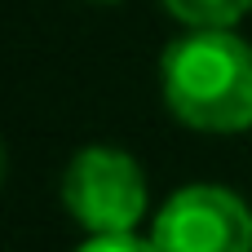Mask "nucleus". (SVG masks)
Returning <instances> with one entry per match:
<instances>
[{
    "mask_svg": "<svg viewBox=\"0 0 252 252\" xmlns=\"http://www.w3.org/2000/svg\"><path fill=\"white\" fill-rule=\"evenodd\" d=\"M159 97L195 133L252 128V44L235 27H186L159 53Z\"/></svg>",
    "mask_w": 252,
    "mask_h": 252,
    "instance_id": "1",
    "label": "nucleus"
},
{
    "mask_svg": "<svg viewBox=\"0 0 252 252\" xmlns=\"http://www.w3.org/2000/svg\"><path fill=\"white\" fill-rule=\"evenodd\" d=\"M66 217L84 235H137L151 213L146 168L133 151L111 142H89L71 155L58 182Z\"/></svg>",
    "mask_w": 252,
    "mask_h": 252,
    "instance_id": "2",
    "label": "nucleus"
},
{
    "mask_svg": "<svg viewBox=\"0 0 252 252\" xmlns=\"http://www.w3.org/2000/svg\"><path fill=\"white\" fill-rule=\"evenodd\" d=\"M146 239L155 252H252V208L221 182H190L164 199Z\"/></svg>",
    "mask_w": 252,
    "mask_h": 252,
    "instance_id": "3",
    "label": "nucleus"
},
{
    "mask_svg": "<svg viewBox=\"0 0 252 252\" xmlns=\"http://www.w3.org/2000/svg\"><path fill=\"white\" fill-rule=\"evenodd\" d=\"M182 27H239L252 13V0H159Z\"/></svg>",
    "mask_w": 252,
    "mask_h": 252,
    "instance_id": "4",
    "label": "nucleus"
},
{
    "mask_svg": "<svg viewBox=\"0 0 252 252\" xmlns=\"http://www.w3.org/2000/svg\"><path fill=\"white\" fill-rule=\"evenodd\" d=\"M75 252H155L146 235H89Z\"/></svg>",
    "mask_w": 252,
    "mask_h": 252,
    "instance_id": "5",
    "label": "nucleus"
},
{
    "mask_svg": "<svg viewBox=\"0 0 252 252\" xmlns=\"http://www.w3.org/2000/svg\"><path fill=\"white\" fill-rule=\"evenodd\" d=\"M93 4H120V0H93Z\"/></svg>",
    "mask_w": 252,
    "mask_h": 252,
    "instance_id": "6",
    "label": "nucleus"
}]
</instances>
